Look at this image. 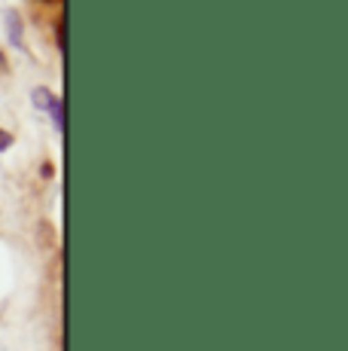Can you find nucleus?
Wrapping results in <instances>:
<instances>
[{
	"label": "nucleus",
	"mask_w": 348,
	"mask_h": 351,
	"mask_svg": "<svg viewBox=\"0 0 348 351\" xmlns=\"http://www.w3.org/2000/svg\"><path fill=\"white\" fill-rule=\"evenodd\" d=\"M10 147H12V134L0 128V153H6V150H10Z\"/></svg>",
	"instance_id": "nucleus-3"
},
{
	"label": "nucleus",
	"mask_w": 348,
	"mask_h": 351,
	"mask_svg": "<svg viewBox=\"0 0 348 351\" xmlns=\"http://www.w3.org/2000/svg\"><path fill=\"white\" fill-rule=\"evenodd\" d=\"M40 3H52V0H40Z\"/></svg>",
	"instance_id": "nucleus-5"
},
{
	"label": "nucleus",
	"mask_w": 348,
	"mask_h": 351,
	"mask_svg": "<svg viewBox=\"0 0 348 351\" xmlns=\"http://www.w3.org/2000/svg\"><path fill=\"white\" fill-rule=\"evenodd\" d=\"M43 110H49V117H52V125H55V132H58V134H64V98L52 92L49 104H46Z\"/></svg>",
	"instance_id": "nucleus-2"
},
{
	"label": "nucleus",
	"mask_w": 348,
	"mask_h": 351,
	"mask_svg": "<svg viewBox=\"0 0 348 351\" xmlns=\"http://www.w3.org/2000/svg\"><path fill=\"white\" fill-rule=\"evenodd\" d=\"M3 25H6V37H10V43L16 46V49H25V40H22V19H18V12H16V10H6Z\"/></svg>",
	"instance_id": "nucleus-1"
},
{
	"label": "nucleus",
	"mask_w": 348,
	"mask_h": 351,
	"mask_svg": "<svg viewBox=\"0 0 348 351\" xmlns=\"http://www.w3.org/2000/svg\"><path fill=\"white\" fill-rule=\"evenodd\" d=\"M55 40H58V49L64 52V16L58 19V28H55Z\"/></svg>",
	"instance_id": "nucleus-4"
}]
</instances>
